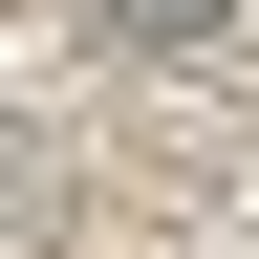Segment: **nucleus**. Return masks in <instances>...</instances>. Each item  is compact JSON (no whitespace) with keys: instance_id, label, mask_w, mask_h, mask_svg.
<instances>
[{"instance_id":"1","label":"nucleus","mask_w":259,"mask_h":259,"mask_svg":"<svg viewBox=\"0 0 259 259\" xmlns=\"http://www.w3.org/2000/svg\"><path fill=\"white\" fill-rule=\"evenodd\" d=\"M87 22H194V0H87Z\"/></svg>"}]
</instances>
